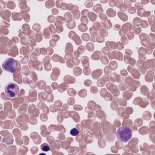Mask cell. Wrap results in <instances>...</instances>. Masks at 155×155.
I'll return each instance as SVG.
<instances>
[{
  "label": "cell",
  "instance_id": "cell-1",
  "mask_svg": "<svg viewBox=\"0 0 155 155\" xmlns=\"http://www.w3.org/2000/svg\"><path fill=\"white\" fill-rule=\"evenodd\" d=\"M116 135L119 140L127 142L131 138L132 130L128 127H122L117 130Z\"/></svg>",
  "mask_w": 155,
  "mask_h": 155
},
{
  "label": "cell",
  "instance_id": "cell-2",
  "mask_svg": "<svg viewBox=\"0 0 155 155\" xmlns=\"http://www.w3.org/2000/svg\"><path fill=\"white\" fill-rule=\"evenodd\" d=\"M6 95L9 97H14L16 96L19 91L18 85L13 82L7 83L4 88Z\"/></svg>",
  "mask_w": 155,
  "mask_h": 155
},
{
  "label": "cell",
  "instance_id": "cell-3",
  "mask_svg": "<svg viewBox=\"0 0 155 155\" xmlns=\"http://www.w3.org/2000/svg\"><path fill=\"white\" fill-rule=\"evenodd\" d=\"M2 67L5 71L10 73H15L17 69V63L13 58H7L2 63Z\"/></svg>",
  "mask_w": 155,
  "mask_h": 155
},
{
  "label": "cell",
  "instance_id": "cell-4",
  "mask_svg": "<svg viewBox=\"0 0 155 155\" xmlns=\"http://www.w3.org/2000/svg\"><path fill=\"white\" fill-rule=\"evenodd\" d=\"M70 134H71V136H77V135L79 134V130L77 129L76 128H73V129H71V130H70Z\"/></svg>",
  "mask_w": 155,
  "mask_h": 155
},
{
  "label": "cell",
  "instance_id": "cell-5",
  "mask_svg": "<svg viewBox=\"0 0 155 155\" xmlns=\"http://www.w3.org/2000/svg\"><path fill=\"white\" fill-rule=\"evenodd\" d=\"M41 148L42 151H47L50 150V147L49 145L46 143H42L41 146Z\"/></svg>",
  "mask_w": 155,
  "mask_h": 155
}]
</instances>
